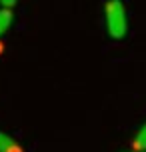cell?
Returning a JSON list of instances; mask_svg holds the SVG:
<instances>
[{
    "instance_id": "8992f818",
    "label": "cell",
    "mask_w": 146,
    "mask_h": 152,
    "mask_svg": "<svg viewBox=\"0 0 146 152\" xmlns=\"http://www.w3.org/2000/svg\"><path fill=\"white\" fill-rule=\"evenodd\" d=\"M2 50H4V46H2V42H0V54H2Z\"/></svg>"
},
{
    "instance_id": "3957f363",
    "label": "cell",
    "mask_w": 146,
    "mask_h": 152,
    "mask_svg": "<svg viewBox=\"0 0 146 152\" xmlns=\"http://www.w3.org/2000/svg\"><path fill=\"white\" fill-rule=\"evenodd\" d=\"M10 26H12V12H10V8H0V36L6 34Z\"/></svg>"
},
{
    "instance_id": "7a4b0ae2",
    "label": "cell",
    "mask_w": 146,
    "mask_h": 152,
    "mask_svg": "<svg viewBox=\"0 0 146 152\" xmlns=\"http://www.w3.org/2000/svg\"><path fill=\"white\" fill-rule=\"evenodd\" d=\"M0 152H22V148L10 134L0 132Z\"/></svg>"
},
{
    "instance_id": "5b68a950",
    "label": "cell",
    "mask_w": 146,
    "mask_h": 152,
    "mask_svg": "<svg viewBox=\"0 0 146 152\" xmlns=\"http://www.w3.org/2000/svg\"><path fill=\"white\" fill-rule=\"evenodd\" d=\"M16 2H18V0H0V6L2 8H12V6H16Z\"/></svg>"
},
{
    "instance_id": "52a82bcc",
    "label": "cell",
    "mask_w": 146,
    "mask_h": 152,
    "mask_svg": "<svg viewBox=\"0 0 146 152\" xmlns=\"http://www.w3.org/2000/svg\"><path fill=\"white\" fill-rule=\"evenodd\" d=\"M144 152H146V150H144Z\"/></svg>"
},
{
    "instance_id": "6da1fadb",
    "label": "cell",
    "mask_w": 146,
    "mask_h": 152,
    "mask_svg": "<svg viewBox=\"0 0 146 152\" xmlns=\"http://www.w3.org/2000/svg\"><path fill=\"white\" fill-rule=\"evenodd\" d=\"M104 18H106V30L110 38L120 40L128 32V18H126V8L122 0H108L104 8Z\"/></svg>"
},
{
    "instance_id": "277c9868",
    "label": "cell",
    "mask_w": 146,
    "mask_h": 152,
    "mask_svg": "<svg viewBox=\"0 0 146 152\" xmlns=\"http://www.w3.org/2000/svg\"><path fill=\"white\" fill-rule=\"evenodd\" d=\"M132 148L138 152H144L146 150V124L140 126V130L136 132V136H134V142H132Z\"/></svg>"
}]
</instances>
